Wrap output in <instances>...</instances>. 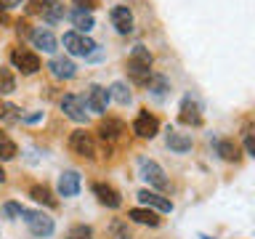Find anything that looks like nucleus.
Instances as JSON below:
<instances>
[{"instance_id": "6e6552de", "label": "nucleus", "mask_w": 255, "mask_h": 239, "mask_svg": "<svg viewBox=\"0 0 255 239\" xmlns=\"http://www.w3.org/2000/svg\"><path fill=\"white\" fill-rule=\"evenodd\" d=\"M11 64L16 69H21L24 75H35V72L40 69L37 53L27 51V48H13V51H11Z\"/></svg>"}, {"instance_id": "c9c22d12", "label": "nucleus", "mask_w": 255, "mask_h": 239, "mask_svg": "<svg viewBox=\"0 0 255 239\" xmlns=\"http://www.w3.org/2000/svg\"><path fill=\"white\" fill-rule=\"evenodd\" d=\"M40 117H43V115H40V112H37V115H29V117H24V122H37Z\"/></svg>"}, {"instance_id": "2eb2a0df", "label": "nucleus", "mask_w": 255, "mask_h": 239, "mask_svg": "<svg viewBox=\"0 0 255 239\" xmlns=\"http://www.w3.org/2000/svg\"><path fill=\"white\" fill-rule=\"evenodd\" d=\"M48 69H51V75L56 80H72L77 75V67L72 64V59H67V56H53V59L48 61Z\"/></svg>"}, {"instance_id": "a878e982", "label": "nucleus", "mask_w": 255, "mask_h": 239, "mask_svg": "<svg viewBox=\"0 0 255 239\" xmlns=\"http://www.w3.org/2000/svg\"><path fill=\"white\" fill-rule=\"evenodd\" d=\"M0 120H3L5 125H13V122H21V112L19 107H13V104H0Z\"/></svg>"}, {"instance_id": "58836bf2", "label": "nucleus", "mask_w": 255, "mask_h": 239, "mask_svg": "<svg viewBox=\"0 0 255 239\" xmlns=\"http://www.w3.org/2000/svg\"><path fill=\"white\" fill-rule=\"evenodd\" d=\"M199 239H213V237H207V234H199Z\"/></svg>"}, {"instance_id": "f704fd0d", "label": "nucleus", "mask_w": 255, "mask_h": 239, "mask_svg": "<svg viewBox=\"0 0 255 239\" xmlns=\"http://www.w3.org/2000/svg\"><path fill=\"white\" fill-rule=\"evenodd\" d=\"M24 3V0H0V5H3V8H19Z\"/></svg>"}, {"instance_id": "e433bc0d", "label": "nucleus", "mask_w": 255, "mask_h": 239, "mask_svg": "<svg viewBox=\"0 0 255 239\" xmlns=\"http://www.w3.org/2000/svg\"><path fill=\"white\" fill-rule=\"evenodd\" d=\"M8 21V16H5V11H3V8H0V24H5Z\"/></svg>"}, {"instance_id": "6ab92c4d", "label": "nucleus", "mask_w": 255, "mask_h": 239, "mask_svg": "<svg viewBox=\"0 0 255 239\" xmlns=\"http://www.w3.org/2000/svg\"><path fill=\"white\" fill-rule=\"evenodd\" d=\"M128 218L135 223H143V226H159V215L151 207H133V210H128Z\"/></svg>"}, {"instance_id": "f257e3e1", "label": "nucleus", "mask_w": 255, "mask_h": 239, "mask_svg": "<svg viewBox=\"0 0 255 239\" xmlns=\"http://www.w3.org/2000/svg\"><path fill=\"white\" fill-rule=\"evenodd\" d=\"M151 53L149 48L143 45H135L130 51V59H128V77L133 80L135 85H149L151 80Z\"/></svg>"}, {"instance_id": "f3484780", "label": "nucleus", "mask_w": 255, "mask_h": 239, "mask_svg": "<svg viewBox=\"0 0 255 239\" xmlns=\"http://www.w3.org/2000/svg\"><path fill=\"white\" fill-rule=\"evenodd\" d=\"M32 45L40 48L43 53H56V48H59V40L53 37V32L51 29H43V27H37V29H32Z\"/></svg>"}, {"instance_id": "423d86ee", "label": "nucleus", "mask_w": 255, "mask_h": 239, "mask_svg": "<svg viewBox=\"0 0 255 239\" xmlns=\"http://www.w3.org/2000/svg\"><path fill=\"white\" fill-rule=\"evenodd\" d=\"M69 151L77 157H85V159H93L96 157V141L91 133L85 130H75L69 135Z\"/></svg>"}, {"instance_id": "aec40b11", "label": "nucleus", "mask_w": 255, "mask_h": 239, "mask_svg": "<svg viewBox=\"0 0 255 239\" xmlns=\"http://www.w3.org/2000/svg\"><path fill=\"white\" fill-rule=\"evenodd\" d=\"M167 149L175 151V154H186V151L191 149V135L189 133L170 130V133H167Z\"/></svg>"}, {"instance_id": "72a5a7b5", "label": "nucleus", "mask_w": 255, "mask_h": 239, "mask_svg": "<svg viewBox=\"0 0 255 239\" xmlns=\"http://www.w3.org/2000/svg\"><path fill=\"white\" fill-rule=\"evenodd\" d=\"M77 8H83V11H93L96 5H99V0H75Z\"/></svg>"}, {"instance_id": "dca6fc26", "label": "nucleus", "mask_w": 255, "mask_h": 239, "mask_svg": "<svg viewBox=\"0 0 255 239\" xmlns=\"http://www.w3.org/2000/svg\"><path fill=\"white\" fill-rule=\"evenodd\" d=\"M59 197H77L80 194V173L77 170H64L59 175Z\"/></svg>"}, {"instance_id": "a211bd4d", "label": "nucleus", "mask_w": 255, "mask_h": 239, "mask_svg": "<svg viewBox=\"0 0 255 239\" xmlns=\"http://www.w3.org/2000/svg\"><path fill=\"white\" fill-rule=\"evenodd\" d=\"M125 133V125H123V120H115V117H107V120H101L99 122V135L107 143H115L120 135Z\"/></svg>"}, {"instance_id": "c756f323", "label": "nucleus", "mask_w": 255, "mask_h": 239, "mask_svg": "<svg viewBox=\"0 0 255 239\" xmlns=\"http://www.w3.org/2000/svg\"><path fill=\"white\" fill-rule=\"evenodd\" d=\"M67 239H93V229L85 226V223H75L67 231Z\"/></svg>"}, {"instance_id": "412c9836", "label": "nucleus", "mask_w": 255, "mask_h": 239, "mask_svg": "<svg viewBox=\"0 0 255 239\" xmlns=\"http://www.w3.org/2000/svg\"><path fill=\"white\" fill-rule=\"evenodd\" d=\"M215 154H218L223 162H237V159H239V146H237V141H231V138L215 141Z\"/></svg>"}, {"instance_id": "f8f14e48", "label": "nucleus", "mask_w": 255, "mask_h": 239, "mask_svg": "<svg viewBox=\"0 0 255 239\" xmlns=\"http://www.w3.org/2000/svg\"><path fill=\"white\" fill-rule=\"evenodd\" d=\"M93 194H96V199H99L104 207H109V210H117V207L123 205V197H120V191H117L115 186H109V183L96 181V183H93Z\"/></svg>"}, {"instance_id": "b1692460", "label": "nucleus", "mask_w": 255, "mask_h": 239, "mask_svg": "<svg viewBox=\"0 0 255 239\" xmlns=\"http://www.w3.org/2000/svg\"><path fill=\"white\" fill-rule=\"evenodd\" d=\"M167 91H170V83H167V77L162 75H151L149 80V93H151V99H157V101H162Z\"/></svg>"}, {"instance_id": "cd10ccee", "label": "nucleus", "mask_w": 255, "mask_h": 239, "mask_svg": "<svg viewBox=\"0 0 255 239\" xmlns=\"http://www.w3.org/2000/svg\"><path fill=\"white\" fill-rule=\"evenodd\" d=\"M109 231H112V237H115V239H133L130 229H128V223L120 221V218H115V221L109 223Z\"/></svg>"}, {"instance_id": "9d476101", "label": "nucleus", "mask_w": 255, "mask_h": 239, "mask_svg": "<svg viewBox=\"0 0 255 239\" xmlns=\"http://www.w3.org/2000/svg\"><path fill=\"white\" fill-rule=\"evenodd\" d=\"M133 133L138 135V138H154L159 133V120L154 115H149L146 109L138 112V117L133 120Z\"/></svg>"}, {"instance_id": "9b49d317", "label": "nucleus", "mask_w": 255, "mask_h": 239, "mask_svg": "<svg viewBox=\"0 0 255 239\" xmlns=\"http://www.w3.org/2000/svg\"><path fill=\"white\" fill-rule=\"evenodd\" d=\"M178 122L181 125H189V127H197L202 125V109H199V104L186 96V99L181 101V109H178Z\"/></svg>"}, {"instance_id": "ddd939ff", "label": "nucleus", "mask_w": 255, "mask_h": 239, "mask_svg": "<svg viewBox=\"0 0 255 239\" xmlns=\"http://www.w3.org/2000/svg\"><path fill=\"white\" fill-rule=\"evenodd\" d=\"M109 21H112V27H115L120 35L133 32V13H130V8H125V5L112 8V11H109Z\"/></svg>"}, {"instance_id": "7c9ffc66", "label": "nucleus", "mask_w": 255, "mask_h": 239, "mask_svg": "<svg viewBox=\"0 0 255 239\" xmlns=\"http://www.w3.org/2000/svg\"><path fill=\"white\" fill-rule=\"evenodd\" d=\"M3 215H5V218H21V215H24V207H21L19 202H5V205H3Z\"/></svg>"}, {"instance_id": "bb28decb", "label": "nucleus", "mask_w": 255, "mask_h": 239, "mask_svg": "<svg viewBox=\"0 0 255 239\" xmlns=\"http://www.w3.org/2000/svg\"><path fill=\"white\" fill-rule=\"evenodd\" d=\"M16 154H19V149H16V143H13L11 138H8L5 133H0V159L5 162V159H13Z\"/></svg>"}, {"instance_id": "c85d7f7f", "label": "nucleus", "mask_w": 255, "mask_h": 239, "mask_svg": "<svg viewBox=\"0 0 255 239\" xmlns=\"http://www.w3.org/2000/svg\"><path fill=\"white\" fill-rule=\"evenodd\" d=\"M16 91V80L11 75V69L0 67V93H13Z\"/></svg>"}, {"instance_id": "473e14b6", "label": "nucleus", "mask_w": 255, "mask_h": 239, "mask_svg": "<svg viewBox=\"0 0 255 239\" xmlns=\"http://www.w3.org/2000/svg\"><path fill=\"white\" fill-rule=\"evenodd\" d=\"M16 32H19V37H32V29L27 21H16Z\"/></svg>"}, {"instance_id": "0eeeda50", "label": "nucleus", "mask_w": 255, "mask_h": 239, "mask_svg": "<svg viewBox=\"0 0 255 239\" xmlns=\"http://www.w3.org/2000/svg\"><path fill=\"white\" fill-rule=\"evenodd\" d=\"M61 109H64V115H67L72 122H77V125H83L88 122V107H85V99L83 96H75V93H67L61 99Z\"/></svg>"}, {"instance_id": "1a4fd4ad", "label": "nucleus", "mask_w": 255, "mask_h": 239, "mask_svg": "<svg viewBox=\"0 0 255 239\" xmlns=\"http://www.w3.org/2000/svg\"><path fill=\"white\" fill-rule=\"evenodd\" d=\"M109 88H101V85H91L85 91V107L88 112H96V115H104L107 112V104H109Z\"/></svg>"}, {"instance_id": "4c0bfd02", "label": "nucleus", "mask_w": 255, "mask_h": 239, "mask_svg": "<svg viewBox=\"0 0 255 239\" xmlns=\"http://www.w3.org/2000/svg\"><path fill=\"white\" fill-rule=\"evenodd\" d=\"M5 181V170H3V165H0V183Z\"/></svg>"}, {"instance_id": "4be33fe9", "label": "nucleus", "mask_w": 255, "mask_h": 239, "mask_svg": "<svg viewBox=\"0 0 255 239\" xmlns=\"http://www.w3.org/2000/svg\"><path fill=\"white\" fill-rule=\"evenodd\" d=\"M29 197L35 199V202L45 205V207H56L59 205V199L53 197V191L45 186V183H35V186H29Z\"/></svg>"}, {"instance_id": "f03ea898", "label": "nucleus", "mask_w": 255, "mask_h": 239, "mask_svg": "<svg viewBox=\"0 0 255 239\" xmlns=\"http://www.w3.org/2000/svg\"><path fill=\"white\" fill-rule=\"evenodd\" d=\"M24 223H27V229L35 237H51L53 229H56V223H53V218L48 213H43V210H27V207H24Z\"/></svg>"}, {"instance_id": "2f4dec72", "label": "nucleus", "mask_w": 255, "mask_h": 239, "mask_svg": "<svg viewBox=\"0 0 255 239\" xmlns=\"http://www.w3.org/2000/svg\"><path fill=\"white\" fill-rule=\"evenodd\" d=\"M245 151L255 159V133H247L245 135Z\"/></svg>"}, {"instance_id": "393cba45", "label": "nucleus", "mask_w": 255, "mask_h": 239, "mask_svg": "<svg viewBox=\"0 0 255 239\" xmlns=\"http://www.w3.org/2000/svg\"><path fill=\"white\" fill-rule=\"evenodd\" d=\"M109 96L115 99L117 104H123V107H128V104L133 101V96H130V91H128V85L125 83H112V88H109Z\"/></svg>"}, {"instance_id": "5701e85b", "label": "nucleus", "mask_w": 255, "mask_h": 239, "mask_svg": "<svg viewBox=\"0 0 255 239\" xmlns=\"http://www.w3.org/2000/svg\"><path fill=\"white\" fill-rule=\"evenodd\" d=\"M69 21L77 27V32H88V29H93V27H96V21H93L91 11H83V8H75V11L69 13Z\"/></svg>"}, {"instance_id": "7ed1b4c3", "label": "nucleus", "mask_w": 255, "mask_h": 239, "mask_svg": "<svg viewBox=\"0 0 255 239\" xmlns=\"http://www.w3.org/2000/svg\"><path fill=\"white\" fill-rule=\"evenodd\" d=\"M64 48H67L72 56H85V59H91L96 53V43L91 37H85V32H77V29H72L64 35Z\"/></svg>"}, {"instance_id": "4468645a", "label": "nucleus", "mask_w": 255, "mask_h": 239, "mask_svg": "<svg viewBox=\"0 0 255 239\" xmlns=\"http://www.w3.org/2000/svg\"><path fill=\"white\" fill-rule=\"evenodd\" d=\"M138 199L143 207H151V210H159V213H170L173 210V202L167 197H162L159 191H149V189H141L138 191Z\"/></svg>"}, {"instance_id": "20e7f679", "label": "nucleus", "mask_w": 255, "mask_h": 239, "mask_svg": "<svg viewBox=\"0 0 255 239\" xmlns=\"http://www.w3.org/2000/svg\"><path fill=\"white\" fill-rule=\"evenodd\" d=\"M29 13H40L48 24H59L64 19V5L59 0H29Z\"/></svg>"}, {"instance_id": "39448f33", "label": "nucleus", "mask_w": 255, "mask_h": 239, "mask_svg": "<svg viewBox=\"0 0 255 239\" xmlns=\"http://www.w3.org/2000/svg\"><path fill=\"white\" fill-rule=\"evenodd\" d=\"M138 167H141V178H146L149 186H154V189H159V191H167V189H170V181H167L165 170L154 162V159H141Z\"/></svg>"}]
</instances>
